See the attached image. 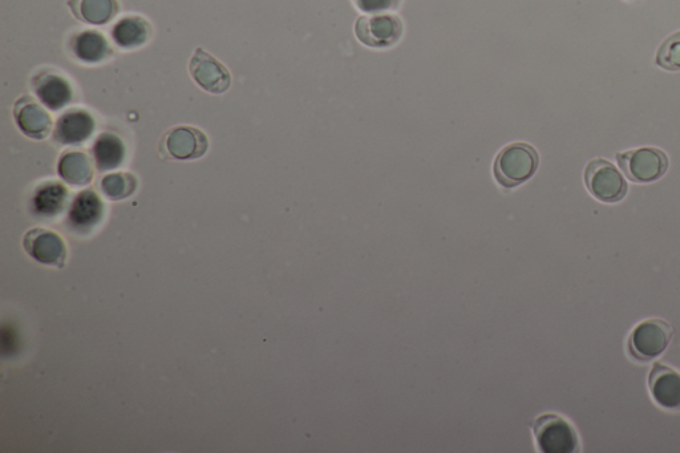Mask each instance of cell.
<instances>
[{"instance_id":"21","label":"cell","mask_w":680,"mask_h":453,"mask_svg":"<svg viewBox=\"0 0 680 453\" xmlns=\"http://www.w3.org/2000/svg\"><path fill=\"white\" fill-rule=\"evenodd\" d=\"M137 185L139 181L132 173L117 172L104 177L101 190L109 200L119 201L131 197L136 192Z\"/></svg>"},{"instance_id":"13","label":"cell","mask_w":680,"mask_h":453,"mask_svg":"<svg viewBox=\"0 0 680 453\" xmlns=\"http://www.w3.org/2000/svg\"><path fill=\"white\" fill-rule=\"evenodd\" d=\"M95 128V119L91 113L82 108H75L59 117L54 127V136L59 144L79 145L92 136Z\"/></svg>"},{"instance_id":"23","label":"cell","mask_w":680,"mask_h":453,"mask_svg":"<svg viewBox=\"0 0 680 453\" xmlns=\"http://www.w3.org/2000/svg\"><path fill=\"white\" fill-rule=\"evenodd\" d=\"M356 6L360 11L367 12V14H376V12H383L394 10L398 7L399 0H355Z\"/></svg>"},{"instance_id":"3","label":"cell","mask_w":680,"mask_h":453,"mask_svg":"<svg viewBox=\"0 0 680 453\" xmlns=\"http://www.w3.org/2000/svg\"><path fill=\"white\" fill-rule=\"evenodd\" d=\"M538 450L544 453H573L580 447L576 430L568 420L556 414L541 415L534 422Z\"/></svg>"},{"instance_id":"20","label":"cell","mask_w":680,"mask_h":453,"mask_svg":"<svg viewBox=\"0 0 680 453\" xmlns=\"http://www.w3.org/2000/svg\"><path fill=\"white\" fill-rule=\"evenodd\" d=\"M58 172L64 181L75 186L87 185L93 179L92 165L82 152L64 153L59 160Z\"/></svg>"},{"instance_id":"2","label":"cell","mask_w":680,"mask_h":453,"mask_svg":"<svg viewBox=\"0 0 680 453\" xmlns=\"http://www.w3.org/2000/svg\"><path fill=\"white\" fill-rule=\"evenodd\" d=\"M673 338V327L659 318L646 319L634 327L629 338V354L639 362H650L665 353Z\"/></svg>"},{"instance_id":"8","label":"cell","mask_w":680,"mask_h":453,"mask_svg":"<svg viewBox=\"0 0 680 453\" xmlns=\"http://www.w3.org/2000/svg\"><path fill=\"white\" fill-rule=\"evenodd\" d=\"M161 148L173 159L188 161L200 159L208 152L209 140L205 133L189 125H178L163 137Z\"/></svg>"},{"instance_id":"6","label":"cell","mask_w":680,"mask_h":453,"mask_svg":"<svg viewBox=\"0 0 680 453\" xmlns=\"http://www.w3.org/2000/svg\"><path fill=\"white\" fill-rule=\"evenodd\" d=\"M190 76L202 90L221 95L232 86V74L220 60L198 47L189 62Z\"/></svg>"},{"instance_id":"15","label":"cell","mask_w":680,"mask_h":453,"mask_svg":"<svg viewBox=\"0 0 680 453\" xmlns=\"http://www.w3.org/2000/svg\"><path fill=\"white\" fill-rule=\"evenodd\" d=\"M152 26L147 19L139 15L121 18L112 28V39L117 47L123 50H136L149 42Z\"/></svg>"},{"instance_id":"18","label":"cell","mask_w":680,"mask_h":453,"mask_svg":"<svg viewBox=\"0 0 680 453\" xmlns=\"http://www.w3.org/2000/svg\"><path fill=\"white\" fill-rule=\"evenodd\" d=\"M93 157L97 171L107 172L119 168L125 159V145L115 133L105 132L93 144Z\"/></svg>"},{"instance_id":"12","label":"cell","mask_w":680,"mask_h":453,"mask_svg":"<svg viewBox=\"0 0 680 453\" xmlns=\"http://www.w3.org/2000/svg\"><path fill=\"white\" fill-rule=\"evenodd\" d=\"M651 396L659 407L680 411V372L662 363H655L649 376Z\"/></svg>"},{"instance_id":"11","label":"cell","mask_w":680,"mask_h":453,"mask_svg":"<svg viewBox=\"0 0 680 453\" xmlns=\"http://www.w3.org/2000/svg\"><path fill=\"white\" fill-rule=\"evenodd\" d=\"M14 117L20 131L34 140L46 139L55 127L50 113L31 96H23L16 100Z\"/></svg>"},{"instance_id":"10","label":"cell","mask_w":680,"mask_h":453,"mask_svg":"<svg viewBox=\"0 0 680 453\" xmlns=\"http://www.w3.org/2000/svg\"><path fill=\"white\" fill-rule=\"evenodd\" d=\"M32 90L44 107L55 112L66 108L74 99L71 83L52 70H43L36 74L32 79Z\"/></svg>"},{"instance_id":"17","label":"cell","mask_w":680,"mask_h":453,"mask_svg":"<svg viewBox=\"0 0 680 453\" xmlns=\"http://www.w3.org/2000/svg\"><path fill=\"white\" fill-rule=\"evenodd\" d=\"M67 6L76 19L91 26H104L120 11L117 0H68Z\"/></svg>"},{"instance_id":"1","label":"cell","mask_w":680,"mask_h":453,"mask_svg":"<svg viewBox=\"0 0 680 453\" xmlns=\"http://www.w3.org/2000/svg\"><path fill=\"white\" fill-rule=\"evenodd\" d=\"M538 153L532 145L510 144L496 157L493 173L503 188H516L532 179L538 168Z\"/></svg>"},{"instance_id":"16","label":"cell","mask_w":680,"mask_h":453,"mask_svg":"<svg viewBox=\"0 0 680 453\" xmlns=\"http://www.w3.org/2000/svg\"><path fill=\"white\" fill-rule=\"evenodd\" d=\"M71 51L75 58L85 64H97L112 55L107 38L99 31L79 32L71 39Z\"/></svg>"},{"instance_id":"9","label":"cell","mask_w":680,"mask_h":453,"mask_svg":"<svg viewBox=\"0 0 680 453\" xmlns=\"http://www.w3.org/2000/svg\"><path fill=\"white\" fill-rule=\"evenodd\" d=\"M23 245L27 253L40 264L62 268L66 262V244L58 233L51 232V230L31 229L24 236Z\"/></svg>"},{"instance_id":"7","label":"cell","mask_w":680,"mask_h":453,"mask_svg":"<svg viewBox=\"0 0 680 453\" xmlns=\"http://www.w3.org/2000/svg\"><path fill=\"white\" fill-rule=\"evenodd\" d=\"M355 32L363 44L372 48H387L399 42L403 24L394 15L362 16L355 24Z\"/></svg>"},{"instance_id":"4","label":"cell","mask_w":680,"mask_h":453,"mask_svg":"<svg viewBox=\"0 0 680 453\" xmlns=\"http://www.w3.org/2000/svg\"><path fill=\"white\" fill-rule=\"evenodd\" d=\"M585 182L589 192L597 200L614 204L625 198L629 185L622 173L610 161L595 159L590 161L585 171Z\"/></svg>"},{"instance_id":"22","label":"cell","mask_w":680,"mask_h":453,"mask_svg":"<svg viewBox=\"0 0 680 453\" xmlns=\"http://www.w3.org/2000/svg\"><path fill=\"white\" fill-rule=\"evenodd\" d=\"M657 64L663 70H680V31L670 35L659 47Z\"/></svg>"},{"instance_id":"5","label":"cell","mask_w":680,"mask_h":453,"mask_svg":"<svg viewBox=\"0 0 680 453\" xmlns=\"http://www.w3.org/2000/svg\"><path fill=\"white\" fill-rule=\"evenodd\" d=\"M619 167L631 181L649 184L665 176L669 168L666 153L658 148H639L617 156Z\"/></svg>"},{"instance_id":"14","label":"cell","mask_w":680,"mask_h":453,"mask_svg":"<svg viewBox=\"0 0 680 453\" xmlns=\"http://www.w3.org/2000/svg\"><path fill=\"white\" fill-rule=\"evenodd\" d=\"M103 213L104 205L100 197L93 190H84L72 202L68 222L72 229L87 233L99 224Z\"/></svg>"},{"instance_id":"19","label":"cell","mask_w":680,"mask_h":453,"mask_svg":"<svg viewBox=\"0 0 680 453\" xmlns=\"http://www.w3.org/2000/svg\"><path fill=\"white\" fill-rule=\"evenodd\" d=\"M68 190L59 182L40 185L32 198V208L40 217H55L66 208Z\"/></svg>"}]
</instances>
